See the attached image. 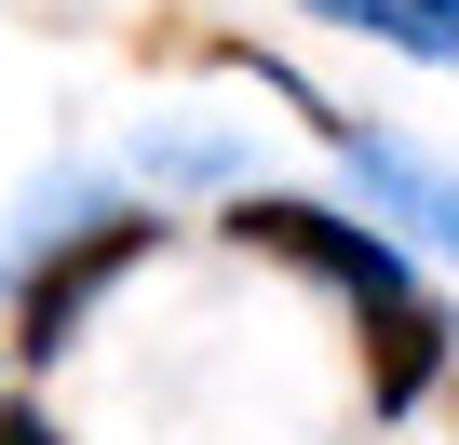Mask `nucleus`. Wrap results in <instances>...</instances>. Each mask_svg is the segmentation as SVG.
I'll list each match as a JSON object with an SVG mask.
<instances>
[{"label":"nucleus","mask_w":459,"mask_h":445,"mask_svg":"<svg viewBox=\"0 0 459 445\" xmlns=\"http://www.w3.org/2000/svg\"><path fill=\"white\" fill-rule=\"evenodd\" d=\"M149 257H162V216H149V202H108V216H82V230H55V244H41V270L14 284V351H28V364H55V351L108 311V284H122V270H149Z\"/></svg>","instance_id":"f257e3e1"},{"label":"nucleus","mask_w":459,"mask_h":445,"mask_svg":"<svg viewBox=\"0 0 459 445\" xmlns=\"http://www.w3.org/2000/svg\"><path fill=\"white\" fill-rule=\"evenodd\" d=\"M216 230L244 244V257H284V270H311V284H338L351 311L405 284V257H392V230H378V216H351V202H298V189H244V202L216 216Z\"/></svg>","instance_id":"f03ea898"},{"label":"nucleus","mask_w":459,"mask_h":445,"mask_svg":"<svg viewBox=\"0 0 459 445\" xmlns=\"http://www.w3.org/2000/svg\"><path fill=\"white\" fill-rule=\"evenodd\" d=\"M446 378H459V311H446L432 284L365 297V405H378V418H419Z\"/></svg>","instance_id":"7ed1b4c3"},{"label":"nucleus","mask_w":459,"mask_h":445,"mask_svg":"<svg viewBox=\"0 0 459 445\" xmlns=\"http://www.w3.org/2000/svg\"><path fill=\"white\" fill-rule=\"evenodd\" d=\"M338 28H378V41H405V55H432V68H459V0H325Z\"/></svg>","instance_id":"20e7f679"},{"label":"nucleus","mask_w":459,"mask_h":445,"mask_svg":"<svg viewBox=\"0 0 459 445\" xmlns=\"http://www.w3.org/2000/svg\"><path fill=\"white\" fill-rule=\"evenodd\" d=\"M0 445H68V432H55L41 405H0Z\"/></svg>","instance_id":"39448f33"},{"label":"nucleus","mask_w":459,"mask_h":445,"mask_svg":"<svg viewBox=\"0 0 459 445\" xmlns=\"http://www.w3.org/2000/svg\"><path fill=\"white\" fill-rule=\"evenodd\" d=\"M446 391H459V378H446Z\"/></svg>","instance_id":"423d86ee"}]
</instances>
